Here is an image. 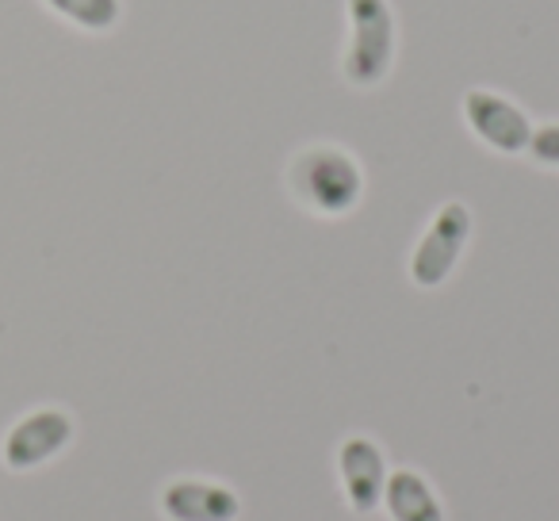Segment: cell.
Masks as SVG:
<instances>
[{
	"instance_id": "8992f818",
	"label": "cell",
	"mask_w": 559,
	"mask_h": 521,
	"mask_svg": "<svg viewBox=\"0 0 559 521\" xmlns=\"http://www.w3.org/2000/svg\"><path fill=\"white\" fill-rule=\"evenodd\" d=\"M165 521H238L241 495L223 479L180 475L162 487Z\"/></svg>"
},
{
	"instance_id": "3957f363",
	"label": "cell",
	"mask_w": 559,
	"mask_h": 521,
	"mask_svg": "<svg viewBox=\"0 0 559 521\" xmlns=\"http://www.w3.org/2000/svg\"><path fill=\"white\" fill-rule=\"evenodd\" d=\"M472 230H475V223H472L467 203H460V200L441 203L411 253V281L426 292L441 288V284L456 273L460 257H464L467 241H472Z\"/></svg>"
},
{
	"instance_id": "9c48e42d",
	"label": "cell",
	"mask_w": 559,
	"mask_h": 521,
	"mask_svg": "<svg viewBox=\"0 0 559 521\" xmlns=\"http://www.w3.org/2000/svg\"><path fill=\"white\" fill-rule=\"evenodd\" d=\"M43 9L85 35H108L123 20V0H43Z\"/></svg>"
},
{
	"instance_id": "52a82bcc",
	"label": "cell",
	"mask_w": 559,
	"mask_h": 521,
	"mask_svg": "<svg viewBox=\"0 0 559 521\" xmlns=\"http://www.w3.org/2000/svg\"><path fill=\"white\" fill-rule=\"evenodd\" d=\"M388 475V460H383V449L372 437L353 434L337 445V479H342L345 502L357 513H372L383 502Z\"/></svg>"
},
{
	"instance_id": "277c9868",
	"label": "cell",
	"mask_w": 559,
	"mask_h": 521,
	"mask_svg": "<svg viewBox=\"0 0 559 521\" xmlns=\"http://www.w3.org/2000/svg\"><path fill=\"white\" fill-rule=\"evenodd\" d=\"M78 437V422L66 406H35L20 414L0 441V460L9 472H35V467L58 460Z\"/></svg>"
},
{
	"instance_id": "7a4b0ae2",
	"label": "cell",
	"mask_w": 559,
	"mask_h": 521,
	"mask_svg": "<svg viewBox=\"0 0 559 521\" xmlns=\"http://www.w3.org/2000/svg\"><path fill=\"white\" fill-rule=\"evenodd\" d=\"M349 43H345L342 73L349 85L376 88L388 81L399 50V27L391 0H345Z\"/></svg>"
},
{
	"instance_id": "ba28073f",
	"label": "cell",
	"mask_w": 559,
	"mask_h": 521,
	"mask_svg": "<svg viewBox=\"0 0 559 521\" xmlns=\"http://www.w3.org/2000/svg\"><path fill=\"white\" fill-rule=\"evenodd\" d=\"M380 506L391 521H444V502L418 467H395L388 475Z\"/></svg>"
},
{
	"instance_id": "5b68a950",
	"label": "cell",
	"mask_w": 559,
	"mask_h": 521,
	"mask_svg": "<svg viewBox=\"0 0 559 521\" xmlns=\"http://www.w3.org/2000/svg\"><path fill=\"white\" fill-rule=\"evenodd\" d=\"M464 123L472 127V134L490 146L495 154L518 157L528 154L533 142V119L525 116L521 104H513L510 96L490 93V88H467L464 93Z\"/></svg>"
},
{
	"instance_id": "30bf717a",
	"label": "cell",
	"mask_w": 559,
	"mask_h": 521,
	"mask_svg": "<svg viewBox=\"0 0 559 521\" xmlns=\"http://www.w3.org/2000/svg\"><path fill=\"white\" fill-rule=\"evenodd\" d=\"M528 154H533V162L544 165V169H559V123L536 127L533 142H528Z\"/></svg>"
},
{
	"instance_id": "6da1fadb",
	"label": "cell",
	"mask_w": 559,
	"mask_h": 521,
	"mask_svg": "<svg viewBox=\"0 0 559 521\" xmlns=\"http://www.w3.org/2000/svg\"><path fill=\"white\" fill-rule=\"evenodd\" d=\"M288 192L319 218H342L365 200V169L337 142L304 146L288 165Z\"/></svg>"
}]
</instances>
